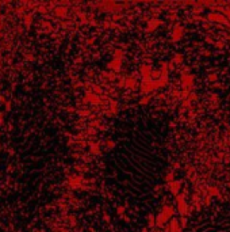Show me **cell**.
I'll use <instances>...</instances> for the list:
<instances>
[{
	"instance_id": "1",
	"label": "cell",
	"mask_w": 230,
	"mask_h": 232,
	"mask_svg": "<svg viewBox=\"0 0 230 232\" xmlns=\"http://www.w3.org/2000/svg\"><path fill=\"white\" fill-rule=\"evenodd\" d=\"M173 213H175L173 206H171V205H166V206H164V209L161 211V213H160V215L156 217V225L159 227V228H164V227H165V224L168 223V220H169V218H172Z\"/></svg>"
},
{
	"instance_id": "2",
	"label": "cell",
	"mask_w": 230,
	"mask_h": 232,
	"mask_svg": "<svg viewBox=\"0 0 230 232\" xmlns=\"http://www.w3.org/2000/svg\"><path fill=\"white\" fill-rule=\"evenodd\" d=\"M175 198H176V202H177V212L180 213L181 217H187L190 206H188V204L185 202V197H184L183 194H179V196H176Z\"/></svg>"
},
{
	"instance_id": "3",
	"label": "cell",
	"mask_w": 230,
	"mask_h": 232,
	"mask_svg": "<svg viewBox=\"0 0 230 232\" xmlns=\"http://www.w3.org/2000/svg\"><path fill=\"white\" fill-rule=\"evenodd\" d=\"M206 18H207V21H209V22H218L219 25L227 26V23H229V19H227L225 15H222L221 12H215V11L210 12Z\"/></svg>"
},
{
	"instance_id": "4",
	"label": "cell",
	"mask_w": 230,
	"mask_h": 232,
	"mask_svg": "<svg viewBox=\"0 0 230 232\" xmlns=\"http://www.w3.org/2000/svg\"><path fill=\"white\" fill-rule=\"evenodd\" d=\"M181 181H177V179H175V181H172V182H169L166 186H168V189H169V191H171V194L173 196V197H176V196H179V191H180V189L183 187V185H181Z\"/></svg>"
},
{
	"instance_id": "5",
	"label": "cell",
	"mask_w": 230,
	"mask_h": 232,
	"mask_svg": "<svg viewBox=\"0 0 230 232\" xmlns=\"http://www.w3.org/2000/svg\"><path fill=\"white\" fill-rule=\"evenodd\" d=\"M84 103H92V105H100L102 103V99L99 98V95L93 94V92H87L84 95V99H83Z\"/></svg>"
},
{
	"instance_id": "6",
	"label": "cell",
	"mask_w": 230,
	"mask_h": 232,
	"mask_svg": "<svg viewBox=\"0 0 230 232\" xmlns=\"http://www.w3.org/2000/svg\"><path fill=\"white\" fill-rule=\"evenodd\" d=\"M125 87L129 88V90H135L138 87L137 83V74H134L133 76H127L125 79Z\"/></svg>"
},
{
	"instance_id": "7",
	"label": "cell",
	"mask_w": 230,
	"mask_h": 232,
	"mask_svg": "<svg viewBox=\"0 0 230 232\" xmlns=\"http://www.w3.org/2000/svg\"><path fill=\"white\" fill-rule=\"evenodd\" d=\"M168 227H169V232H181V229H183L180 223H179V218H176V217L171 218Z\"/></svg>"
},
{
	"instance_id": "8",
	"label": "cell",
	"mask_w": 230,
	"mask_h": 232,
	"mask_svg": "<svg viewBox=\"0 0 230 232\" xmlns=\"http://www.w3.org/2000/svg\"><path fill=\"white\" fill-rule=\"evenodd\" d=\"M108 69H111V72H119L120 68H122V60H119V59H114L113 61H110L108 63Z\"/></svg>"
},
{
	"instance_id": "9",
	"label": "cell",
	"mask_w": 230,
	"mask_h": 232,
	"mask_svg": "<svg viewBox=\"0 0 230 232\" xmlns=\"http://www.w3.org/2000/svg\"><path fill=\"white\" fill-rule=\"evenodd\" d=\"M183 27H181L180 25H176V27H175L173 33H172V41L173 42H177V41H180L181 38H183Z\"/></svg>"
},
{
	"instance_id": "10",
	"label": "cell",
	"mask_w": 230,
	"mask_h": 232,
	"mask_svg": "<svg viewBox=\"0 0 230 232\" xmlns=\"http://www.w3.org/2000/svg\"><path fill=\"white\" fill-rule=\"evenodd\" d=\"M163 23V21L161 19H157V18H152V19H149L148 22V27H146V30L148 31H153V30H156L157 27H159L160 25Z\"/></svg>"
},
{
	"instance_id": "11",
	"label": "cell",
	"mask_w": 230,
	"mask_h": 232,
	"mask_svg": "<svg viewBox=\"0 0 230 232\" xmlns=\"http://www.w3.org/2000/svg\"><path fill=\"white\" fill-rule=\"evenodd\" d=\"M209 194L211 196V197H219L221 191L217 186H209Z\"/></svg>"
},
{
	"instance_id": "12",
	"label": "cell",
	"mask_w": 230,
	"mask_h": 232,
	"mask_svg": "<svg viewBox=\"0 0 230 232\" xmlns=\"http://www.w3.org/2000/svg\"><path fill=\"white\" fill-rule=\"evenodd\" d=\"M102 75L104 79H107V80H110V81L117 79V74L115 72H107V71H104V72H102Z\"/></svg>"
},
{
	"instance_id": "13",
	"label": "cell",
	"mask_w": 230,
	"mask_h": 232,
	"mask_svg": "<svg viewBox=\"0 0 230 232\" xmlns=\"http://www.w3.org/2000/svg\"><path fill=\"white\" fill-rule=\"evenodd\" d=\"M54 14L57 15V16H67V14H68V10L67 8H64V7H58V8H56L54 10Z\"/></svg>"
},
{
	"instance_id": "14",
	"label": "cell",
	"mask_w": 230,
	"mask_h": 232,
	"mask_svg": "<svg viewBox=\"0 0 230 232\" xmlns=\"http://www.w3.org/2000/svg\"><path fill=\"white\" fill-rule=\"evenodd\" d=\"M156 227V217H154V215H149L148 216V228L153 229Z\"/></svg>"
},
{
	"instance_id": "15",
	"label": "cell",
	"mask_w": 230,
	"mask_h": 232,
	"mask_svg": "<svg viewBox=\"0 0 230 232\" xmlns=\"http://www.w3.org/2000/svg\"><path fill=\"white\" fill-rule=\"evenodd\" d=\"M211 196H210L209 193L207 194H205V196H203V198H202V204H203V206H210V205H211Z\"/></svg>"
},
{
	"instance_id": "16",
	"label": "cell",
	"mask_w": 230,
	"mask_h": 232,
	"mask_svg": "<svg viewBox=\"0 0 230 232\" xmlns=\"http://www.w3.org/2000/svg\"><path fill=\"white\" fill-rule=\"evenodd\" d=\"M123 54H125V52L122 49H115L114 50V59H119V60H122V57H123Z\"/></svg>"
},
{
	"instance_id": "17",
	"label": "cell",
	"mask_w": 230,
	"mask_h": 232,
	"mask_svg": "<svg viewBox=\"0 0 230 232\" xmlns=\"http://www.w3.org/2000/svg\"><path fill=\"white\" fill-rule=\"evenodd\" d=\"M190 94H191V91H190V90H181L180 99H181V101H187V99L190 98Z\"/></svg>"
},
{
	"instance_id": "18",
	"label": "cell",
	"mask_w": 230,
	"mask_h": 232,
	"mask_svg": "<svg viewBox=\"0 0 230 232\" xmlns=\"http://www.w3.org/2000/svg\"><path fill=\"white\" fill-rule=\"evenodd\" d=\"M91 152L93 155H99L100 153V148H99V144L95 143V144H91Z\"/></svg>"
},
{
	"instance_id": "19",
	"label": "cell",
	"mask_w": 230,
	"mask_h": 232,
	"mask_svg": "<svg viewBox=\"0 0 230 232\" xmlns=\"http://www.w3.org/2000/svg\"><path fill=\"white\" fill-rule=\"evenodd\" d=\"M173 61H175V64H176V65L181 64V63H183V54H180V53H176V54L173 56Z\"/></svg>"
},
{
	"instance_id": "20",
	"label": "cell",
	"mask_w": 230,
	"mask_h": 232,
	"mask_svg": "<svg viewBox=\"0 0 230 232\" xmlns=\"http://www.w3.org/2000/svg\"><path fill=\"white\" fill-rule=\"evenodd\" d=\"M191 109V102L190 101H181V111H184V110H188Z\"/></svg>"
},
{
	"instance_id": "21",
	"label": "cell",
	"mask_w": 230,
	"mask_h": 232,
	"mask_svg": "<svg viewBox=\"0 0 230 232\" xmlns=\"http://www.w3.org/2000/svg\"><path fill=\"white\" fill-rule=\"evenodd\" d=\"M203 11H205V10H203L202 7H199V6H195V7L192 8V14H194L195 16H198V15H200V14H202Z\"/></svg>"
},
{
	"instance_id": "22",
	"label": "cell",
	"mask_w": 230,
	"mask_h": 232,
	"mask_svg": "<svg viewBox=\"0 0 230 232\" xmlns=\"http://www.w3.org/2000/svg\"><path fill=\"white\" fill-rule=\"evenodd\" d=\"M188 101H190V102H196V101H198V94H196V92H191V94H190V98H188Z\"/></svg>"
},
{
	"instance_id": "23",
	"label": "cell",
	"mask_w": 230,
	"mask_h": 232,
	"mask_svg": "<svg viewBox=\"0 0 230 232\" xmlns=\"http://www.w3.org/2000/svg\"><path fill=\"white\" fill-rule=\"evenodd\" d=\"M149 102H150V96H149V95H146V96H144L142 99H139V105H148Z\"/></svg>"
},
{
	"instance_id": "24",
	"label": "cell",
	"mask_w": 230,
	"mask_h": 232,
	"mask_svg": "<svg viewBox=\"0 0 230 232\" xmlns=\"http://www.w3.org/2000/svg\"><path fill=\"white\" fill-rule=\"evenodd\" d=\"M92 87H93V88H92V92H93V94H96V95H98V94H102V87H100V86H92Z\"/></svg>"
},
{
	"instance_id": "25",
	"label": "cell",
	"mask_w": 230,
	"mask_h": 232,
	"mask_svg": "<svg viewBox=\"0 0 230 232\" xmlns=\"http://www.w3.org/2000/svg\"><path fill=\"white\" fill-rule=\"evenodd\" d=\"M106 147L108 148V149H113V148L115 147V143H114L113 140H110V138H107V140H106Z\"/></svg>"
},
{
	"instance_id": "26",
	"label": "cell",
	"mask_w": 230,
	"mask_h": 232,
	"mask_svg": "<svg viewBox=\"0 0 230 232\" xmlns=\"http://www.w3.org/2000/svg\"><path fill=\"white\" fill-rule=\"evenodd\" d=\"M214 46H215V48H219V49H222V48H225V42H223V41H215Z\"/></svg>"
},
{
	"instance_id": "27",
	"label": "cell",
	"mask_w": 230,
	"mask_h": 232,
	"mask_svg": "<svg viewBox=\"0 0 230 232\" xmlns=\"http://www.w3.org/2000/svg\"><path fill=\"white\" fill-rule=\"evenodd\" d=\"M123 213H125V206H118L117 208V215H119V216L122 215V217H123L125 216Z\"/></svg>"
},
{
	"instance_id": "28",
	"label": "cell",
	"mask_w": 230,
	"mask_h": 232,
	"mask_svg": "<svg viewBox=\"0 0 230 232\" xmlns=\"http://www.w3.org/2000/svg\"><path fill=\"white\" fill-rule=\"evenodd\" d=\"M209 81H215V80H218V75H215V74H211V75H209Z\"/></svg>"
},
{
	"instance_id": "29",
	"label": "cell",
	"mask_w": 230,
	"mask_h": 232,
	"mask_svg": "<svg viewBox=\"0 0 230 232\" xmlns=\"http://www.w3.org/2000/svg\"><path fill=\"white\" fill-rule=\"evenodd\" d=\"M31 21H33V16L31 15H27V16H26V25L30 26L31 25Z\"/></svg>"
},
{
	"instance_id": "30",
	"label": "cell",
	"mask_w": 230,
	"mask_h": 232,
	"mask_svg": "<svg viewBox=\"0 0 230 232\" xmlns=\"http://www.w3.org/2000/svg\"><path fill=\"white\" fill-rule=\"evenodd\" d=\"M180 221H181V228H185V225H187V218H185V217H181L180 218Z\"/></svg>"
},
{
	"instance_id": "31",
	"label": "cell",
	"mask_w": 230,
	"mask_h": 232,
	"mask_svg": "<svg viewBox=\"0 0 230 232\" xmlns=\"http://www.w3.org/2000/svg\"><path fill=\"white\" fill-rule=\"evenodd\" d=\"M168 19H171V21H173V19H176V12L175 11H172L169 15H168Z\"/></svg>"
},
{
	"instance_id": "32",
	"label": "cell",
	"mask_w": 230,
	"mask_h": 232,
	"mask_svg": "<svg viewBox=\"0 0 230 232\" xmlns=\"http://www.w3.org/2000/svg\"><path fill=\"white\" fill-rule=\"evenodd\" d=\"M205 42H207V44H215V41L211 38V37H206L205 38Z\"/></svg>"
},
{
	"instance_id": "33",
	"label": "cell",
	"mask_w": 230,
	"mask_h": 232,
	"mask_svg": "<svg viewBox=\"0 0 230 232\" xmlns=\"http://www.w3.org/2000/svg\"><path fill=\"white\" fill-rule=\"evenodd\" d=\"M81 116H88L89 114V110H81V111H79Z\"/></svg>"
},
{
	"instance_id": "34",
	"label": "cell",
	"mask_w": 230,
	"mask_h": 232,
	"mask_svg": "<svg viewBox=\"0 0 230 232\" xmlns=\"http://www.w3.org/2000/svg\"><path fill=\"white\" fill-rule=\"evenodd\" d=\"M203 56H207V57H209V56H211V52H210V50H203Z\"/></svg>"
},
{
	"instance_id": "35",
	"label": "cell",
	"mask_w": 230,
	"mask_h": 232,
	"mask_svg": "<svg viewBox=\"0 0 230 232\" xmlns=\"http://www.w3.org/2000/svg\"><path fill=\"white\" fill-rule=\"evenodd\" d=\"M225 163H230V156H229V155L225 156Z\"/></svg>"
},
{
	"instance_id": "36",
	"label": "cell",
	"mask_w": 230,
	"mask_h": 232,
	"mask_svg": "<svg viewBox=\"0 0 230 232\" xmlns=\"http://www.w3.org/2000/svg\"><path fill=\"white\" fill-rule=\"evenodd\" d=\"M87 42H88L89 45H91V44H93V42H95V38H89L88 41H87Z\"/></svg>"
},
{
	"instance_id": "37",
	"label": "cell",
	"mask_w": 230,
	"mask_h": 232,
	"mask_svg": "<svg viewBox=\"0 0 230 232\" xmlns=\"http://www.w3.org/2000/svg\"><path fill=\"white\" fill-rule=\"evenodd\" d=\"M104 220H106L107 223L110 221V217H108V215H107V213H106V215H104Z\"/></svg>"
},
{
	"instance_id": "38",
	"label": "cell",
	"mask_w": 230,
	"mask_h": 232,
	"mask_svg": "<svg viewBox=\"0 0 230 232\" xmlns=\"http://www.w3.org/2000/svg\"><path fill=\"white\" fill-rule=\"evenodd\" d=\"M227 27H229V29H230V22H229V23H227Z\"/></svg>"
}]
</instances>
